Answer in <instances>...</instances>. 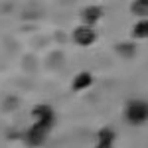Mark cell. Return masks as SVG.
<instances>
[{
  "label": "cell",
  "mask_w": 148,
  "mask_h": 148,
  "mask_svg": "<svg viewBox=\"0 0 148 148\" xmlns=\"http://www.w3.org/2000/svg\"><path fill=\"white\" fill-rule=\"evenodd\" d=\"M32 114H34V121H40V123H47V125L53 126V121H56V113H53V109L46 105V103H42V105H36L34 109H32Z\"/></svg>",
  "instance_id": "277c9868"
},
{
  "label": "cell",
  "mask_w": 148,
  "mask_h": 148,
  "mask_svg": "<svg viewBox=\"0 0 148 148\" xmlns=\"http://www.w3.org/2000/svg\"><path fill=\"white\" fill-rule=\"evenodd\" d=\"M125 119L128 125H144L148 121V103L146 101H140V99H130L126 103V109H125Z\"/></svg>",
  "instance_id": "6da1fadb"
},
{
  "label": "cell",
  "mask_w": 148,
  "mask_h": 148,
  "mask_svg": "<svg viewBox=\"0 0 148 148\" xmlns=\"http://www.w3.org/2000/svg\"><path fill=\"white\" fill-rule=\"evenodd\" d=\"M132 38L134 40H146L148 38V20L146 18H140L132 26Z\"/></svg>",
  "instance_id": "52a82bcc"
},
{
  "label": "cell",
  "mask_w": 148,
  "mask_h": 148,
  "mask_svg": "<svg viewBox=\"0 0 148 148\" xmlns=\"http://www.w3.org/2000/svg\"><path fill=\"white\" fill-rule=\"evenodd\" d=\"M114 136H116L114 130L113 128H107V126L97 132V140H99V142H114Z\"/></svg>",
  "instance_id": "30bf717a"
},
{
  "label": "cell",
  "mask_w": 148,
  "mask_h": 148,
  "mask_svg": "<svg viewBox=\"0 0 148 148\" xmlns=\"http://www.w3.org/2000/svg\"><path fill=\"white\" fill-rule=\"evenodd\" d=\"M114 51H116L121 57H132L134 51H136V46L130 44V42H121V44L114 46Z\"/></svg>",
  "instance_id": "9c48e42d"
},
{
  "label": "cell",
  "mask_w": 148,
  "mask_h": 148,
  "mask_svg": "<svg viewBox=\"0 0 148 148\" xmlns=\"http://www.w3.org/2000/svg\"><path fill=\"white\" fill-rule=\"evenodd\" d=\"M101 16H103V10H101V6H97V4H91V6H87L85 10L81 12L83 24H89V26H95L101 20Z\"/></svg>",
  "instance_id": "5b68a950"
},
{
  "label": "cell",
  "mask_w": 148,
  "mask_h": 148,
  "mask_svg": "<svg viewBox=\"0 0 148 148\" xmlns=\"http://www.w3.org/2000/svg\"><path fill=\"white\" fill-rule=\"evenodd\" d=\"M49 128L51 125H47V123H40V121H36L34 125L30 126V128H26L24 130V144L30 148H38L44 144V140L47 138V132H49Z\"/></svg>",
  "instance_id": "7a4b0ae2"
},
{
  "label": "cell",
  "mask_w": 148,
  "mask_h": 148,
  "mask_svg": "<svg viewBox=\"0 0 148 148\" xmlns=\"http://www.w3.org/2000/svg\"><path fill=\"white\" fill-rule=\"evenodd\" d=\"M91 83H93V75L89 71H81V73H77V75L73 77L71 89H73V91H83V89H87Z\"/></svg>",
  "instance_id": "8992f818"
},
{
  "label": "cell",
  "mask_w": 148,
  "mask_h": 148,
  "mask_svg": "<svg viewBox=\"0 0 148 148\" xmlns=\"http://www.w3.org/2000/svg\"><path fill=\"white\" fill-rule=\"evenodd\" d=\"M146 4H148V0H146Z\"/></svg>",
  "instance_id": "7c38bea8"
},
{
  "label": "cell",
  "mask_w": 148,
  "mask_h": 148,
  "mask_svg": "<svg viewBox=\"0 0 148 148\" xmlns=\"http://www.w3.org/2000/svg\"><path fill=\"white\" fill-rule=\"evenodd\" d=\"M130 12L136 18H148V4L146 0H132L130 4Z\"/></svg>",
  "instance_id": "ba28073f"
},
{
  "label": "cell",
  "mask_w": 148,
  "mask_h": 148,
  "mask_svg": "<svg viewBox=\"0 0 148 148\" xmlns=\"http://www.w3.org/2000/svg\"><path fill=\"white\" fill-rule=\"evenodd\" d=\"M95 40H97V34H95V30H93V26L89 24H83V26H77L75 30H73V42L81 47H89L95 44Z\"/></svg>",
  "instance_id": "3957f363"
},
{
  "label": "cell",
  "mask_w": 148,
  "mask_h": 148,
  "mask_svg": "<svg viewBox=\"0 0 148 148\" xmlns=\"http://www.w3.org/2000/svg\"><path fill=\"white\" fill-rule=\"evenodd\" d=\"M95 148H114V146H113V142H99L97 140V146Z\"/></svg>",
  "instance_id": "8fae6325"
}]
</instances>
